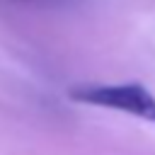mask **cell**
<instances>
[{
	"label": "cell",
	"mask_w": 155,
	"mask_h": 155,
	"mask_svg": "<svg viewBox=\"0 0 155 155\" xmlns=\"http://www.w3.org/2000/svg\"><path fill=\"white\" fill-rule=\"evenodd\" d=\"M17 2H31V5H58L65 0H17Z\"/></svg>",
	"instance_id": "cell-2"
},
{
	"label": "cell",
	"mask_w": 155,
	"mask_h": 155,
	"mask_svg": "<svg viewBox=\"0 0 155 155\" xmlns=\"http://www.w3.org/2000/svg\"><path fill=\"white\" fill-rule=\"evenodd\" d=\"M68 97L80 104H92L102 109L124 111L143 121H155V97L140 82H119V85H73Z\"/></svg>",
	"instance_id": "cell-1"
}]
</instances>
